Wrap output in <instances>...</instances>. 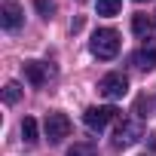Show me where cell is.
<instances>
[{
	"label": "cell",
	"instance_id": "cell-1",
	"mask_svg": "<svg viewBox=\"0 0 156 156\" xmlns=\"http://www.w3.org/2000/svg\"><path fill=\"white\" fill-rule=\"evenodd\" d=\"M89 49H92V55H95V58L107 61V58H113V55L119 52V34H116L113 28H101V31H95V34H92Z\"/></svg>",
	"mask_w": 156,
	"mask_h": 156
},
{
	"label": "cell",
	"instance_id": "cell-2",
	"mask_svg": "<svg viewBox=\"0 0 156 156\" xmlns=\"http://www.w3.org/2000/svg\"><path fill=\"white\" fill-rule=\"evenodd\" d=\"M43 132L49 138V144H58L70 135V119L64 113H46V122H43Z\"/></svg>",
	"mask_w": 156,
	"mask_h": 156
},
{
	"label": "cell",
	"instance_id": "cell-3",
	"mask_svg": "<svg viewBox=\"0 0 156 156\" xmlns=\"http://www.w3.org/2000/svg\"><path fill=\"white\" fill-rule=\"evenodd\" d=\"M98 92H101L104 98L116 101V98H122V95L129 92V80H126L122 73H107V76H101V83H98Z\"/></svg>",
	"mask_w": 156,
	"mask_h": 156
},
{
	"label": "cell",
	"instance_id": "cell-4",
	"mask_svg": "<svg viewBox=\"0 0 156 156\" xmlns=\"http://www.w3.org/2000/svg\"><path fill=\"white\" fill-rule=\"evenodd\" d=\"M119 116V110L116 107H89L86 113H83V122L92 129V132H101L110 119H116Z\"/></svg>",
	"mask_w": 156,
	"mask_h": 156
},
{
	"label": "cell",
	"instance_id": "cell-5",
	"mask_svg": "<svg viewBox=\"0 0 156 156\" xmlns=\"http://www.w3.org/2000/svg\"><path fill=\"white\" fill-rule=\"evenodd\" d=\"M141 70H153L156 67V37H147L144 43H141V49L135 52V58H132Z\"/></svg>",
	"mask_w": 156,
	"mask_h": 156
},
{
	"label": "cell",
	"instance_id": "cell-6",
	"mask_svg": "<svg viewBox=\"0 0 156 156\" xmlns=\"http://www.w3.org/2000/svg\"><path fill=\"white\" fill-rule=\"evenodd\" d=\"M22 6L19 3H3V9H0V25H3L6 31H16L22 25Z\"/></svg>",
	"mask_w": 156,
	"mask_h": 156
},
{
	"label": "cell",
	"instance_id": "cell-7",
	"mask_svg": "<svg viewBox=\"0 0 156 156\" xmlns=\"http://www.w3.org/2000/svg\"><path fill=\"white\" fill-rule=\"evenodd\" d=\"M138 138H141V126L122 122V126L116 129V135H113V144H116V147H129V144H135Z\"/></svg>",
	"mask_w": 156,
	"mask_h": 156
},
{
	"label": "cell",
	"instance_id": "cell-8",
	"mask_svg": "<svg viewBox=\"0 0 156 156\" xmlns=\"http://www.w3.org/2000/svg\"><path fill=\"white\" fill-rule=\"evenodd\" d=\"M22 67H25V76H28L31 86H43V83L49 80V67L40 64V61H25Z\"/></svg>",
	"mask_w": 156,
	"mask_h": 156
},
{
	"label": "cell",
	"instance_id": "cell-9",
	"mask_svg": "<svg viewBox=\"0 0 156 156\" xmlns=\"http://www.w3.org/2000/svg\"><path fill=\"white\" fill-rule=\"evenodd\" d=\"M22 141L25 144H37V119H31V116L22 119Z\"/></svg>",
	"mask_w": 156,
	"mask_h": 156
},
{
	"label": "cell",
	"instance_id": "cell-10",
	"mask_svg": "<svg viewBox=\"0 0 156 156\" xmlns=\"http://www.w3.org/2000/svg\"><path fill=\"white\" fill-rule=\"evenodd\" d=\"M132 31H135L138 37H147V34L153 31V22H150L147 16H141V12H138V16L132 19Z\"/></svg>",
	"mask_w": 156,
	"mask_h": 156
},
{
	"label": "cell",
	"instance_id": "cell-11",
	"mask_svg": "<svg viewBox=\"0 0 156 156\" xmlns=\"http://www.w3.org/2000/svg\"><path fill=\"white\" fill-rule=\"evenodd\" d=\"M122 0H98V16H116Z\"/></svg>",
	"mask_w": 156,
	"mask_h": 156
},
{
	"label": "cell",
	"instance_id": "cell-12",
	"mask_svg": "<svg viewBox=\"0 0 156 156\" xmlns=\"http://www.w3.org/2000/svg\"><path fill=\"white\" fill-rule=\"evenodd\" d=\"M19 98H22V86H19V83H6V86H3V101H6V104H16Z\"/></svg>",
	"mask_w": 156,
	"mask_h": 156
},
{
	"label": "cell",
	"instance_id": "cell-13",
	"mask_svg": "<svg viewBox=\"0 0 156 156\" xmlns=\"http://www.w3.org/2000/svg\"><path fill=\"white\" fill-rule=\"evenodd\" d=\"M34 6H37V12H40L43 19H52V12H55V3H52V0H34Z\"/></svg>",
	"mask_w": 156,
	"mask_h": 156
},
{
	"label": "cell",
	"instance_id": "cell-14",
	"mask_svg": "<svg viewBox=\"0 0 156 156\" xmlns=\"http://www.w3.org/2000/svg\"><path fill=\"white\" fill-rule=\"evenodd\" d=\"M67 156H95V150H92L89 144H73V147L67 150Z\"/></svg>",
	"mask_w": 156,
	"mask_h": 156
},
{
	"label": "cell",
	"instance_id": "cell-15",
	"mask_svg": "<svg viewBox=\"0 0 156 156\" xmlns=\"http://www.w3.org/2000/svg\"><path fill=\"white\" fill-rule=\"evenodd\" d=\"M135 3H144V0H135Z\"/></svg>",
	"mask_w": 156,
	"mask_h": 156
}]
</instances>
